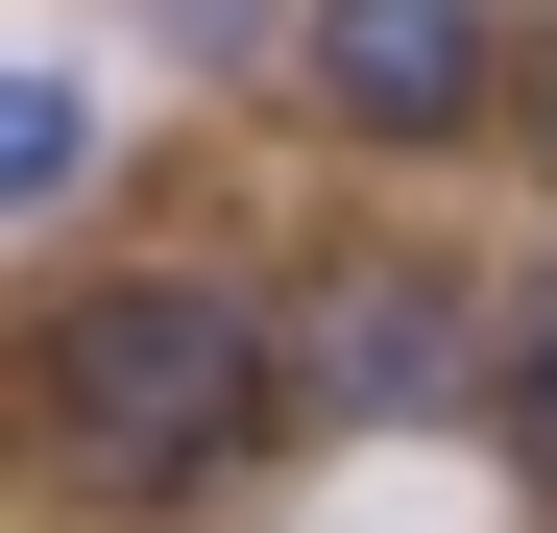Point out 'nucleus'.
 Listing matches in <instances>:
<instances>
[{"label": "nucleus", "instance_id": "7ed1b4c3", "mask_svg": "<svg viewBox=\"0 0 557 533\" xmlns=\"http://www.w3.org/2000/svg\"><path fill=\"white\" fill-rule=\"evenodd\" d=\"M315 364H339V412H436V388H460V315L412 292V266H363V292H339V339H315Z\"/></svg>", "mask_w": 557, "mask_h": 533}, {"label": "nucleus", "instance_id": "423d86ee", "mask_svg": "<svg viewBox=\"0 0 557 533\" xmlns=\"http://www.w3.org/2000/svg\"><path fill=\"white\" fill-rule=\"evenodd\" d=\"M146 25H243V0H146Z\"/></svg>", "mask_w": 557, "mask_h": 533}, {"label": "nucleus", "instance_id": "f257e3e1", "mask_svg": "<svg viewBox=\"0 0 557 533\" xmlns=\"http://www.w3.org/2000/svg\"><path fill=\"white\" fill-rule=\"evenodd\" d=\"M243 436H267V315L219 292V266H122V292L49 315V461L98 485V509L219 485Z\"/></svg>", "mask_w": 557, "mask_h": 533}, {"label": "nucleus", "instance_id": "0eeeda50", "mask_svg": "<svg viewBox=\"0 0 557 533\" xmlns=\"http://www.w3.org/2000/svg\"><path fill=\"white\" fill-rule=\"evenodd\" d=\"M533 73H557V49H533ZM533 146H557V98H533Z\"/></svg>", "mask_w": 557, "mask_h": 533}, {"label": "nucleus", "instance_id": "20e7f679", "mask_svg": "<svg viewBox=\"0 0 557 533\" xmlns=\"http://www.w3.org/2000/svg\"><path fill=\"white\" fill-rule=\"evenodd\" d=\"M73 170H98V98H73V73H25V122H0V195H25V219H49V195H73Z\"/></svg>", "mask_w": 557, "mask_h": 533}, {"label": "nucleus", "instance_id": "39448f33", "mask_svg": "<svg viewBox=\"0 0 557 533\" xmlns=\"http://www.w3.org/2000/svg\"><path fill=\"white\" fill-rule=\"evenodd\" d=\"M509 485L557 509V315H533V364H509Z\"/></svg>", "mask_w": 557, "mask_h": 533}, {"label": "nucleus", "instance_id": "f03ea898", "mask_svg": "<svg viewBox=\"0 0 557 533\" xmlns=\"http://www.w3.org/2000/svg\"><path fill=\"white\" fill-rule=\"evenodd\" d=\"M485 0H315V122H363V146H460L485 122Z\"/></svg>", "mask_w": 557, "mask_h": 533}]
</instances>
